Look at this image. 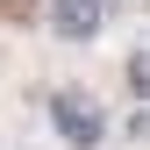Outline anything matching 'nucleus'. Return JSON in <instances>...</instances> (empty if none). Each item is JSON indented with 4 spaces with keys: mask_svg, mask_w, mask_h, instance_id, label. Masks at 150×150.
I'll return each instance as SVG.
<instances>
[{
    "mask_svg": "<svg viewBox=\"0 0 150 150\" xmlns=\"http://www.w3.org/2000/svg\"><path fill=\"white\" fill-rule=\"evenodd\" d=\"M50 122H57V136L71 150H100V136H107L100 100H86V93H50Z\"/></svg>",
    "mask_w": 150,
    "mask_h": 150,
    "instance_id": "f257e3e1",
    "label": "nucleus"
},
{
    "mask_svg": "<svg viewBox=\"0 0 150 150\" xmlns=\"http://www.w3.org/2000/svg\"><path fill=\"white\" fill-rule=\"evenodd\" d=\"M115 14V0H50V29L64 36V43H86V36H100V22Z\"/></svg>",
    "mask_w": 150,
    "mask_h": 150,
    "instance_id": "f03ea898",
    "label": "nucleus"
}]
</instances>
